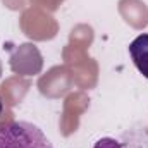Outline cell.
<instances>
[{"instance_id":"8992f818","label":"cell","mask_w":148,"mask_h":148,"mask_svg":"<svg viewBox=\"0 0 148 148\" xmlns=\"http://www.w3.org/2000/svg\"><path fill=\"white\" fill-rule=\"evenodd\" d=\"M0 76H2V62H0Z\"/></svg>"},{"instance_id":"277c9868","label":"cell","mask_w":148,"mask_h":148,"mask_svg":"<svg viewBox=\"0 0 148 148\" xmlns=\"http://www.w3.org/2000/svg\"><path fill=\"white\" fill-rule=\"evenodd\" d=\"M93 148H122V145L114 138H100L93 145Z\"/></svg>"},{"instance_id":"3957f363","label":"cell","mask_w":148,"mask_h":148,"mask_svg":"<svg viewBox=\"0 0 148 148\" xmlns=\"http://www.w3.org/2000/svg\"><path fill=\"white\" fill-rule=\"evenodd\" d=\"M129 55L136 69L148 79V33L136 36L129 43Z\"/></svg>"},{"instance_id":"6da1fadb","label":"cell","mask_w":148,"mask_h":148,"mask_svg":"<svg viewBox=\"0 0 148 148\" xmlns=\"http://www.w3.org/2000/svg\"><path fill=\"white\" fill-rule=\"evenodd\" d=\"M0 148H53L45 133L33 122H0Z\"/></svg>"},{"instance_id":"5b68a950","label":"cell","mask_w":148,"mask_h":148,"mask_svg":"<svg viewBox=\"0 0 148 148\" xmlns=\"http://www.w3.org/2000/svg\"><path fill=\"white\" fill-rule=\"evenodd\" d=\"M3 112H5V103H3V98H2V95H0V119H2V115H3Z\"/></svg>"},{"instance_id":"7a4b0ae2","label":"cell","mask_w":148,"mask_h":148,"mask_svg":"<svg viewBox=\"0 0 148 148\" xmlns=\"http://www.w3.org/2000/svg\"><path fill=\"white\" fill-rule=\"evenodd\" d=\"M40 52L35 45H29V43H24L21 45L17 50L12 52L10 55V67L14 73L19 74H26V76H31V74H36L41 69V62H31V59H40Z\"/></svg>"}]
</instances>
